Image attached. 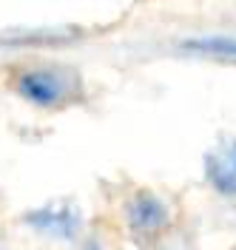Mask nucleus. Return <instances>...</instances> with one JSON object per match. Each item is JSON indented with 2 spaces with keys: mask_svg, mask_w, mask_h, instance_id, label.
Here are the masks:
<instances>
[{
  "mask_svg": "<svg viewBox=\"0 0 236 250\" xmlns=\"http://www.w3.org/2000/svg\"><path fill=\"white\" fill-rule=\"evenodd\" d=\"M17 91L34 105H60L71 97V80L57 68H34L17 77Z\"/></svg>",
  "mask_w": 236,
  "mask_h": 250,
  "instance_id": "1",
  "label": "nucleus"
},
{
  "mask_svg": "<svg viewBox=\"0 0 236 250\" xmlns=\"http://www.w3.org/2000/svg\"><path fill=\"white\" fill-rule=\"evenodd\" d=\"M126 222L137 233H157L168 225V208L162 205L159 196L142 190L126 202Z\"/></svg>",
  "mask_w": 236,
  "mask_h": 250,
  "instance_id": "2",
  "label": "nucleus"
},
{
  "mask_svg": "<svg viewBox=\"0 0 236 250\" xmlns=\"http://www.w3.org/2000/svg\"><path fill=\"white\" fill-rule=\"evenodd\" d=\"M205 171L219 193L236 196V140H225L205 156Z\"/></svg>",
  "mask_w": 236,
  "mask_h": 250,
  "instance_id": "3",
  "label": "nucleus"
},
{
  "mask_svg": "<svg viewBox=\"0 0 236 250\" xmlns=\"http://www.w3.org/2000/svg\"><path fill=\"white\" fill-rule=\"evenodd\" d=\"M26 222L32 228H37L40 233L54 236V239H71L80 228L77 210H71L68 205H48V208L37 210V213H29Z\"/></svg>",
  "mask_w": 236,
  "mask_h": 250,
  "instance_id": "4",
  "label": "nucleus"
},
{
  "mask_svg": "<svg viewBox=\"0 0 236 250\" xmlns=\"http://www.w3.org/2000/svg\"><path fill=\"white\" fill-rule=\"evenodd\" d=\"M188 51L193 54H205L214 60H236V37H222V34H211V37H193L185 43Z\"/></svg>",
  "mask_w": 236,
  "mask_h": 250,
  "instance_id": "5",
  "label": "nucleus"
},
{
  "mask_svg": "<svg viewBox=\"0 0 236 250\" xmlns=\"http://www.w3.org/2000/svg\"><path fill=\"white\" fill-rule=\"evenodd\" d=\"M83 250H103V248H100L97 242H88V245H86V248H83Z\"/></svg>",
  "mask_w": 236,
  "mask_h": 250,
  "instance_id": "6",
  "label": "nucleus"
}]
</instances>
